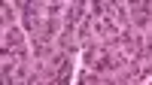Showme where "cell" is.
Wrapping results in <instances>:
<instances>
[{
    "label": "cell",
    "instance_id": "obj_1",
    "mask_svg": "<svg viewBox=\"0 0 152 85\" xmlns=\"http://www.w3.org/2000/svg\"><path fill=\"white\" fill-rule=\"evenodd\" d=\"M31 43V36L24 33L21 24H15V28H6L3 33H0V46L3 49H21V46H28Z\"/></svg>",
    "mask_w": 152,
    "mask_h": 85
},
{
    "label": "cell",
    "instance_id": "obj_4",
    "mask_svg": "<svg viewBox=\"0 0 152 85\" xmlns=\"http://www.w3.org/2000/svg\"><path fill=\"white\" fill-rule=\"evenodd\" d=\"M88 15H91L94 21L97 18H110L113 15V3L110 0H91V3H88Z\"/></svg>",
    "mask_w": 152,
    "mask_h": 85
},
{
    "label": "cell",
    "instance_id": "obj_3",
    "mask_svg": "<svg viewBox=\"0 0 152 85\" xmlns=\"http://www.w3.org/2000/svg\"><path fill=\"white\" fill-rule=\"evenodd\" d=\"M21 21V12L15 9V3H3L0 6V28H15V24Z\"/></svg>",
    "mask_w": 152,
    "mask_h": 85
},
{
    "label": "cell",
    "instance_id": "obj_2",
    "mask_svg": "<svg viewBox=\"0 0 152 85\" xmlns=\"http://www.w3.org/2000/svg\"><path fill=\"white\" fill-rule=\"evenodd\" d=\"M113 21H116V28L119 31H128L131 28V6L128 3H113Z\"/></svg>",
    "mask_w": 152,
    "mask_h": 85
}]
</instances>
